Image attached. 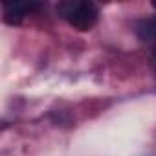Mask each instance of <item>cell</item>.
<instances>
[{"label": "cell", "mask_w": 156, "mask_h": 156, "mask_svg": "<svg viewBox=\"0 0 156 156\" xmlns=\"http://www.w3.org/2000/svg\"><path fill=\"white\" fill-rule=\"evenodd\" d=\"M39 8V2H4V22L19 26L26 15H31Z\"/></svg>", "instance_id": "obj_2"}, {"label": "cell", "mask_w": 156, "mask_h": 156, "mask_svg": "<svg viewBox=\"0 0 156 156\" xmlns=\"http://www.w3.org/2000/svg\"><path fill=\"white\" fill-rule=\"evenodd\" d=\"M152 8H154V9H156V0H154V2H152Z\"/></svg>", "instance_id": "obj_4"}, {"label": "cell", "mask_w": 156, "mask_h": 156, "mask_svg": "<svg viewBox=\"0 0 156 156\" xmlns=\"http://www.w3.org/2000/svg\"><path fill=\"white\" fill-rule=\"evenodd\" d=\"M57 11L73 30L79 31L92 30L99 20L98 6L88 0H66L57 6Z\"/></svg>", "instance_id": "obj_1"}, {"label": "cell", "mask_w": 156, "mask_h": 156, "mask_svg": "<svg viewBox=\"0 0 156 156\" xmlns=\"http://www.w3.org/2000/svg\"><path fill=\"white\" fill-rule=\"evenodd\" d=\"M136 35L141 41H156V17L140 20L136 26Z\"/></svg>", "instance_id": "obj_3"}]
</instances>
